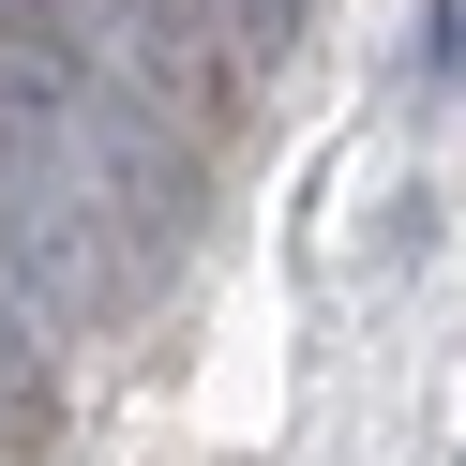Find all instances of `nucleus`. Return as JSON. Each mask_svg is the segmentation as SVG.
I'll return each instance as SVG.
<instances>
[{
	"label": "nucleus",
	"mask_w": 466,
	"mask_h": 466,
	"mask_svg": "<svg viewBox=\"0 0 466 466\" xmlns=\"http://www.w3.org/2000/svg\"><path fill=\"white\" fill-rule=\"evenodd\" d=\"M0 286L31 316H106L121 301V226H106V196L76 181L61 151H46L31 121H0Z\"/></svg>",
	"instance_id": "1"
}]
</instances>
